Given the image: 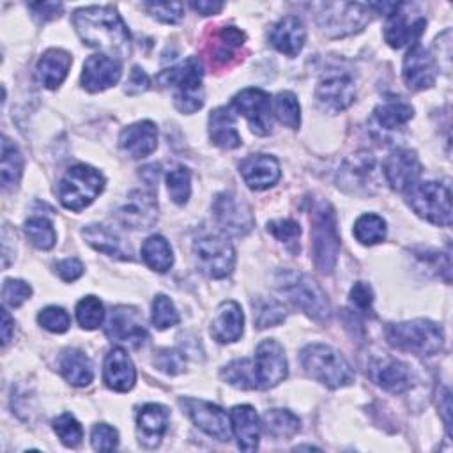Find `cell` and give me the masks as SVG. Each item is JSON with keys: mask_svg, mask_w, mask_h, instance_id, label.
<instances>
[{"mask_svg": "<svg viewBox=\"0 0 453 453\" xmlns=\"http://www.w3.org/2000/svg\"><path fill=\"white\" fill-rule=\"evenodd\" d=\"M267 230L281 242H296L301 235V226L294 219H273L267 223Z\"/></svg>", "mask_w": 453, "mask_h": 453, "instance_id": "db71d44e", "label": "cell"}, {"mask_svg": "<svg viewBox=\"0 0 453 453\" xmlns=\"http://www.w3.org/2000/svg\"><path fill=\"white\" fill-rule=\"evenodd\" d=\"M349 299H350V304L357 310V311H363V313H372V304H373V292L370 288L368 283L365 281H357L354 283V287L350 288V294H349Z\"/></svg>", "mask_w": 453, "mask_h": 453, "instance_id": "11a10c76", "label": "cell"}, {"mask_svg": "<svg viewBox=\"0 0 453 453\" xmlns=\"http://www.w3.org/2000/svg\"><path fill=\"white\" fill-rule=\"evenodd\" d=\"M253 365L258 389H269L278 386L281 380H285L288 373L283 347L276 340H264L262 343H258Z\"/></svg>", "mask_w": 453, "mask_h": 453, "instance_id": "5bb4252c", "label": "cell"}, {"mask_svg": "<svg viewBox=\"0 0 453 453\" xmlns=\"http://www.w3.org/2000/svg\"><path fill=\"white\" fill-rule=\"evenodd\" d=\"M212 212L223 232L241 237L253 228V214L250 205L234 193H219L212 202Z\"/></svg>", "mask_w": 453, "mask_h": 453, "instance_id": "7c38bea8", "label": "cell"}, {"mask_svg": "<svg viewBox=\"0 0 453 453\" xmlns=\"http://www.w3.org/2000/svg\"><path fill=\"white\" fill-rule=\"evenodd\" d=\"M23 173V156L19 149L7 138H2V165H0V179L2 186L14 188Z\"/></svg>", "mask_w": 453, "mask_h": 453, "instance_id": "8d00e7d4", "label": "cell"}, {"mask_svg": "<svg viewBox=\"0 0 453 453\" xmlns=\"http://www.w3.org/2000/svg\"><path fill=\"white\" fill-rule=\"evenodd\" d=\"M203 67L200 58L188 57L179 65L165 69L157 74V83L163 87H173V104L182 113H195L203 106L202 87Z\"/></svg>", "mask_w": 453, "mask_h": 453, "instance_id": "3957f363", "label": "cell"}, {"mask_svg": "<svg viewBox=\"0 0 453 453\" xmlns=\"http://www.w3.org/2000/svg\"><path fill=\"white\" fill-rule=\"evenodd\" d=\"M402 76L407 87L412 90H423L435 83V78H437L435 60L430 55V51L425 50L419 42L411 44V50L403 58Z\"/></svg>", "mask_w": 453, "mask_h": 453, "instance_id": "ffe728a7", "label": "cell"}, {"mask_svg": "<svg viewBox=\"0 0 453 453\" xmlns=\"http://www.w3.org/2000/svg\"><path fill=\"white\" fill-rule=\"evenodd\" d=\"M209 136L221 149H235L241 145V134L235 127V115L226 106H219L209 115Z\"/></svg>", "mask_w": 453, "mask_h": 453, "instance_id": "1f68e13d", "label": "cell"}, {"mask_svg": "<svg viewBox=\"0 0 453 453\" xmlns=\"http://www.w3.org/2000/svg\"><path fill=\"white\" fill-rule=\"evenodd\" d=\"M106 334L113 342L129 345L133 349L140 347L147 340L143 319L140 311L131 306H117L111 310L106 320Z\"/></svg>", "mask_w": 453, "mask_h": 453, "instance_id": "2e32d148", "label": "cell"}, {"mask_svg": "<svg viewBox=\"0 0 453 453\" xmlns=\"http://www.w3.org/2000/svg\"><path fill=\"white\" fill-rule=\"evenodd\" d=\"M264 425L269 435L276 439H290L299 430V418L288 409H271L264 414Z\"/></svg>", "mask_w": 453, "mask_h": 453, "instance_id": "74e56055", "label": "cell"}, {"mask_svg": "<svg viewBox=\"0 0 453 453\" xmlns=\"http://www.w3.org/2000/svg\"><path fill=\"white\" fill-rule=\"evenodd\" d=\"M407 191V202L418 216L439 226L451 225V193L448 186L426 180L414 182Z\"/></svg>", "mask_w": 453, "mask_h": 453, "instance_id": "ba28073f", "label": "cell"}, {"mask_svg": "<svg viewBox=\"0 0 453 453\" xmlns=\"http://www.w3.org/2000/svg\"><path fill=\"white\" fill-rule=\"evenodd\" d=\"M253 315H255V326L258 329L278 326L285 320L287 310L281 303L274 299H258L253 303Z\"/></svg>", "mask_w": 453, "mask_h": 453, "instance_id": "b9f144b4", "label": "cell"}, {"mask_svg": "<svg viewBox=\"0 0 453 453\" xmlns=\"http://www.w3.org/2000/svg\"><path fill=\"white\" fill-rule=\"evenodd\" d=\"M246 35L237 27H223L212 34V42L209 46V60L214 65H226L235 57L244 44Z\"/></svg>", "mask_w": 453, "mask_h": 453, "instance_id": "4dcf8cb0", "label": "cell"}, {"mask_svg": "<svg viewBox=\"0 0 453 453\" xmlns=\"http://www.w3.org/2000/svg\"><path fill=\"white\" fill-rule=\"evenodd\" d=\"M71 64H73V58L65 50L51 48L44 51L37 62L39 81L50 90L57 88L65 80Z\"/></svg>", "mask_w": 453, "mask_h": 453, "instance_id": "f546056e", "label": "cell"}, {"mask_svg": "<svg viewBox=\"0 0 453 453\" xmlns=\"http://www.w3.org/2000/svg\"><path fill=\"white\" fill-rule=\"evenodd\" d=\"M60 372L65 380L76 388H85L94 379L90 359L78 349H67L60 356Z\"/></svg>", "mask_w": 453, "mask_h": 453, "instance_id": "d6a6232c", "label": "cell"}, {"mask_svg": "<svg viewBox=\"0 0 453 453\" xmlns=\"http://www.w3.org/2000/svg\"><path fill=\"white\" fill-rule=\"evenodd\" d=\"M76 319L83 329H96L103 324L104 308L96 296H85L76 304Z\"/></svg>", "mask_w": 453, "mask_h": 453, "instance_id": "ee69618b", "label": "cell"}, {"mask_svg": "<svg viewBox=\"0 0 453 453\" xmlns=\"http://www.w3.org/2000/svg\"><path fill=\"white\" fill-rule=\"evenodd\" d=\"M179 322V313L170 297L157 294L152 301V324L157 329H168Z\"/></svg>", "mask_w": 453, "mask_h": 453, "instance_id": "7dc6e473", "label": "cell"}, {"mask_svg": "<svg viewBox=\"0 0 453 453\" xmlns=\"http://www.w3.org/2000/svg\"><path fill=\"white\" fill-rule=\"evenodd\" d=\"M117 219L133 230H147L157 219V205L152 193L136 189L131 191L127 200L117 209Z\"/></svg>", "mask_w": 453, "mask_h": 453, "instance_id": "ac0fdd59", "label": "cell"}, {"mask_svg": "<svg viewBox=\"0 0 453 453\" xmlns=\"http://www.w3.org/2000/svg\"><path fill=\"white\" fill-rule=\"evenodd\" d=\"M81 234H83L85 241L94 250H97L101 253H106L110 257L122 258V260H129L131 258L129 250H126L122 241L110 228H106L104 225H87Z\"/></svg>", "mask_w": 453, "mask_h": 453, "instance_id": "e575fe53", "label": "cell"}, {"mask_svg": "<svg viewBox=\"0 0 453 453\" xmlns=\"http://www.w3.org/2000/svg\"><path fill=\"white\" fill-rule=\"evenodd\" d=\"M55 271L64 281H74L83 274V264L78 258H64L55 264Z\"/></svg>", "mask_w": 453, "mask_h": 453, "instance_id": "6f0895ef", "label": "cell"}, {"mask_svg": "<svg viewBox=\"0 0 453 453\" xmlns=\"http://www.w3.org/2000/svg\"><path fill=\"white\" fill-rule=\"evenodd\" d=\"M232 104L241 111L253 133L264 136L273 129L271 119V96L262 88H244L232 99Z\"/></svg>", "mask_w": 453, "mask_h": 453, "instance_id": "9a60e30c", "label": "cell"}, {"mask_svg": "<svg viewBox=\"0 0 453 453\" xmlns=\"http://www.w3.org/2000/svg\"><path fill=\"white\" fill-rule=\"evenodd\" d=\"M25 234L28 241L39 250H50L57 242V234L50 219L42 216H35L25 221Z\"/></svg>", "mask_w": 453, "mask_h": 453, "instance_id": "60d3db41", "label": "cell"}, {"mask_svg": "<svg viewBox=\"0 0 453 453\" xmlns=\"http://www.w3.org/2000/svg\"><path fill=\"white\" fill-rule=\"evenodd\" d=\"M239 172L248 184V188L255 191H262L271 188L280 179V163L276 157L269 154H253L241 161Z\"/></svg>", "mask_w": 453, "mask_h": 453, "instance_id": "7402d4cb", "label": "cell"}, {"mask_svg": "<svg viewBox=\"0 0 453 453\" xmlns=\"http://www.w3.org/2000/svg\"><path fill=\"white\" fill-rule=\"evenodd\" d=\"M196 12L209 16V14H216L223 9V2H207V0H198V2H191L189 4Z\"/></svg>", "mask_w": 453, "mask_h": 453, "instance_id": "91938a15", "label": "cell"}, {"mask_svg": "<svg viewBox=\"0 0 453 453\" xmlns=\"http://www.w3.org/2000/svg\"><path fill=\"white\" fill-rule=\"evenodd\" d=\"M104 188V177L88 165L71 166L60 184L58 200L69 211H81L90 205Z\"/></svg>", "mask_w": 453, "mask_h": 453, "instance_id": "52a82bcc", "label": "cell"}, {"mask_svg": "<svg viewBox=\"0 0 453 453\" xmlns=\"http://www.w3.org/2000/svg\"><path fill=\"white\" fill-rule=\"evenodd\" d=\"M143 262L157 273H166L173 264V253L168 241L161 235H150L142 244Z\"/></svg>", "mask_w": 453, "mask_h": 453, "instance_id": "d590c367", "label": "cell"}, {"mask_svg": "<svg viewBox=\"0 0 453 453\" xmlns=\"http://www.w3.org/2000/svg\"><path fill=\"white\" fill-rule=\"evenodd\" d=\"M407 4H393L391 11H388L386 25H384V39L391 48H402L405 44L418 42L421 32L426 27L423 18H416L409 21V12L405 11Z\"/></svg>", "mask_w": 453, "mask_h": 453, "instance_id": "d6986e66", "label": "cell"}, {"mask_svg": "<svg viewBox=\"0 0 453 453\" xmlns=\"http://www.w3.org/2000/svg\"><path fill=\"white\" fill-rule=\"evenodd\" d=\"M37 322L51 333H65L71 326V319L67 311L60 306H48L41 310L37 315Z\"/></svg>", "mask_w": 453, "mask_h": 453, "instance_id": "c3c4849f", "label": "cell"}, {"mask_svg": "<svg viewBox=\"0 0 453 453\" xmlns=\"http://www.w3.org/2000/svg\"><path fill=\"white\" fill-rule=\"evenodd\" d=\"M154 365L168 373V375H177L180 372H184L186 368V357L180 350H175V349H163L156 354L154 357Z\"/></svg>", "mask_w": 453, "mask_h": 453, "instance_id": "f907efd6", "label": "cell"}, {"mask_svg": "<svg viewBox=\"0 0 453 453\" xmlns=\"http://www.w3.org/2000/svg\"><path fill=\"white\" fill-rule=\"evenodd\" d=\"M319 7V25L329 37L350 35L370 23V5L365 4L331 2L320 4Z\"/></svg>", "mask_w": 453, "mask_h": 453, "instance_id": "9c48e42d", "label": "cell"}, {"mask_svg": "<svg viewBox=\"0 0 453 453\" xmlns=\"http://www.w3.org/2000/svg\"><path fill=\"white\" fill-rule=\"evenodd\" d=\"M317 103L329 113H338L349 108L356 97V85L349 73L336 69L326 73L315 90Z\"/></svg>", "mask_w": 453, "mask_h": 453, "instance_id": "4fadbf2b", "label": "cell"}, {"mask_svg": "<svg viewBox=\"0 0 453 453\" xmlns=\"http://www.w3.org/2000/svg\"><path fill=\"white\" fill-rule=\"evenodd\" d=\"M53 430L60 437L62 444L67 446V448H76L81 442V439H83L81 425L69 412H64L58 418H55Z\"/></svg>", "mask_w": 453, "mask_h": 453, "instance_id": "bcb514c9", "label": "cell"}, {"mask_svg": "<svg viewBox=\"0 0 453 453\" xmlns=\"http://www.w3.org/2000/svg\"><path fill=\"white\" fill-rule=\"evenodd\" d=\"M149 88V76L145 74L143 69H140L138 65L133 67L131 74H129V80L126 83V92L129 96H134V94H142Z\"/></svg>", "mask_w": 453, "mask_h": 453, "instance_id": "680465c9", "label": "cell"}, {"mask_svg": "<svg viewBox=\"0 0 453 453\" xmlns=\"http://www.w3.org/2000/svg\"><path fill=\"white\" fill-rule=\"evenodd\" d=\"M311 219V255L315 267L331 274L338 251H340V235L336 228V214L327 202H317L310 212Z\"/></svg>", "mask_w": 453, "mask_h": 453, "instance_id": "277c9868", "label": "cell"}, {"mask_svg": "<svg viewBox=\"0 0 453 453\" xmlns=\"http://www.w3.org/2000/svg\"><path fill=\"white\" fill-rule=\"evenodd\" d=\"M373 115L384 129H396L412 119L414 108L398 96H388L375 106Z\"/></svg>", "mask_w": 453, "mask_h": 453, "instance_id": "836d02e7", "label": "cell"}, {"mask_svg": "<svg viewBox=\"0 0 453 453\" xmlns=\"http://www.w3.org/2000/svg\"><path fill=\"white\" fill-rule=\"evenodd\" d=\"M242 327H244V315L239 303L223 301L218 306L216 315L212 319V326H211V334L214 336V340H218L219 343L237 342L242 334Z\"/></svg>", "mask_w": 453, "mask_h": 453, "instance_id": "4316f807", "label": "cell"}, {"mask_svg": "<svg viewBox=\"0 0 453 453\" xmlns=\"http://www.w3.org/2000/svg\"><path fill=\"white\" fill-rule=\"evenodd\" d=\"M145 9L163 23H177L182 19L180 2H147Z\"/></svg>", "mask_w": 453, "mask_h": 453, "instance_id": "816d5d0a", "label": "cell"}, {"mask_svg": "<svg viewBox=\"0 0 453 453\" xmlns=\"http://www.w3.org/2000/svg\"><path fill=\"white\" fill-rule=\"evenodd\" d=\"M120 149L133 159L149 156L157 147V127L150 120H140L122 129L119 136Z\"/></svg>", "mask_w": 453, "mask_h": 453, "instance_id": "603a6c76", "label": "cell"}, {"mask_svg": "<svg viewBox=\"0 0 453 453\" xmlns=\"http://www.w3.org/2000/svg\"><path fill=\"white\" fill-rule=\"evenodd\" d=\"M221 377L234 388L239 389H258L253 359H235L221 370Z\"/></svg>", "mask_w": 453, "mask_h": 453, "instance_id": "f35d334b", "label": "cell"}, {"mask_svg": "<svg viewBox=\"0 0 453 453\" xmlns=\"http://www.w3.org/2000/svg\"><path fill=\"white\" fill-rule=\"evenodd\" d=\"M62 7L64 5L60 2H35V4H28V9L32 11V16L39 23H46V21H51V19L58 18Z\"/></svg>", "mask_w": 453, "mask_h": 453, "instance_id": "9f6ffc18", "label": "cell"}, {"mask_svg": "<svg viewBox=\"0 0 453 453\" xmlns=\"http://www.w3.org/2000/svg\"><path fill=\"white\" fill-rule=\"evenodd\" d=\"M168 426V411L159 403H147L138 411L136 428L140 442L147 448L159 444Z\"/></svg>", "mask_w": 453, "mask_h": 453, "instance_id": "83f0119b", "label": "cell"}, {"mask_svg": "<svg viewBox=\"0 0 453 453\" xmlns=\"http://www.w3.org/2000/svg\"><path fill=\"white\" fill-rule=\"evenodd\" d=\"M386 338L393 347L418 356H434L444 345L442 327L426 319L391 324L386 329Z\"/></svg>", "mask_w": 453, "mask_h": 453, "instance_id": "5b68a950", "label": "cell"}, {"mask_svg": "<svg viewBox=\"0 0 453 453\" xmlns=\"http://www.w3.org/2000/svg\"><path fill=\"white\" fill-rule=\"evenodd\" d=\"M230 423L239 448L255 451L260 441V421L255 409L251 405H235L230 412Z\"/></svg>", "mask_w": 453, "mask_h": 453, "instance_id": "f1b7e54d", "label": "cell"}, {"mask_svg": "<svg viewBox=\"0 0 453 453\" xmlns=\"http://www.w3.org/2000/svg\"><path fill=\"white\" fill-rule=\"evenodd\" d=\"M92 446L97 451H111L117 448L119 444V434L113 426L106 425V423H97L92 428V435H90Z\"/></svg>", "mask_w": 453, "mask_h": 453, "instance_id": "f5cc1de1", "label": "cell"}, {"mask_svg": "<svg viewBox=\"0 0 453 453\" xmlns=\"http://www.w3.org/2000/svg\"><path fill=\"white\" fill-rule=\"evenodd\" d=\"M166 188L170 198L177 205H184L191 195V173L186 166H175L166 175Z\"/></svg>", "mask_w": 453, "mask_h": 453, "instance_id": "7bdbcfd3", "label": "cell"}, {"mask_svg": "<svg viewBox=\"0 0 453 453\" xmlns=\"http://www.w3.org/2000/svg\"><path fill=\"white\" fill-rule=\"evenodd\" d=\"M301 363L311 379L327 388H342L354 380V372L347 359L329 345H306L301 350Z\"/></svg>", "mask_w": 453, "mask_h": 453, "instance_id": "8992f818", "label": "cell"}, {"mask_svg": "<svg viewBox=\"0 0 453 453\" xmlns=\"http://www.w3.org/2000/svg\"><path fill=\"white\" fill-rule=\"evenodd\" d=\"M14 329V320L7 313V310H2V343L7 345Z\"/></svg>", "mask_w": 453, "mask_h": 453, "instance_id": "94428289", "label": "cell"}, {"mask_svg": "<svg viewBox=\"0 0 453 453\" xmlns=\"http://www.w3.org/2000/svg\"><path fill=\"white\" fill-rule=\"evenodd\" d=\"M193 253L198 267L211 278H225L232 273L235 264V251L232 244L219 235H203L195 241Z\"/></svg>", "mask_w": 453, "mask_h": 453, "instance_id": "30bf717a", "label": "cell"}, {"mask_svg": "<svg viewBox=\"0 0 453 453\" xmlns=\"http://www.w3.org/2000/svg\"><path fill=\"white\" fill-rule=\"evenodd\" d=\"M354 235L361 244H377L386 237V221L377 214H363L354 223Z\"/></svg>", "mask_w": 453, "mask_h": 453, "instance_id": "ab89813d", "label": "cell"}, {"mask_svg": "<svg viewBox=\"0 0 453 453\" xmlns=\"http://www.w3.org/2000/svg\"><path fill=\"white\" fill-rule=\"evenodd\" d=\"M382 173L393 189L407 191L421 175V163L414 150L396 149L386 156Z\"/></svg>", "mask_w": 453, "mask_h": 453, "instance_id": "e0dca14e", "label": "cell"}, {"mask_svg": "<svg viewBox=\"0 0 453 453\" xmlns=\"http://www.w3.org/2000/svg\"><path fill=\"white\" fill-rule=\"evenodd\" d=\"M276 288L283 294L296 308L304 311L315 320H327L331 315L329 301L320 285L294 269H280L276 273Z\"/></svg>", "mask_w": 453, "mask_h": 453, "instance_id": "7a4b0ae2", "label": "cell"}, {"mask_svg": "<svg viewBox=\"0 0 453 453\" xmlns=\"http://www.w3.org/2000/svg\"><path fill=\"white\" fill-rule=\"evenodd\" d=\"M32 296V287L23 280H5L2 285V299L7 306L18 308Z\"/></svg>", "mask_w": 453, "mask_h": 453, "instance_id": "681fc988", "label": "cell"}, {"mask_svg": "<svg viewBox=\"0 0 453 453\" xmlns=\"http://www.w3.org/2000/svg\"><path fill=\"white\" fill-rule=\"evenodd\" d=\"M304 39H306V30H304V25L303 21L294 16V14H288L285 18H281L273 28H271V34H269V41L271 44L285 53L287 57H296L303 46H304Z\"/></svg>", "mask_w": 453, "mask_h": 453, "instance_id": "484cf974", "label": "cell"}, {"mask_svg": "<svg viewBox=\"0 0 453 453\" xmlns=\"http://www.w3.org/2000/svg\"><path fill=\"white\" fill-rule=\"evenodd\" d=\"M73 25L80 39L92 48L126 53L129 51V32L113 7L90 5L73 12Z\"/></svg>", "mask_w": 453, "mask_h": 453, "instance_id": "6da1fadb", "label": "cell"}, {"mask_svg": "<svg viewBox=\"0 0 453 453\" xmlns=\"http://www.w3.org/2000/svg\"><path fill=\"white\" fill-rule=\"evenodd\" d=\"M274 113L281 124L297 129L301 124V108L292 92H280L274 97Z\"/></svg>", "mask_w": 453, "mask_h": 453, "instance_id": "f6af8a7d", "label": "cell"}, {"mask_svg": "<svg viewBox=\"0 0 453 453\" xmlns=\"http://www.w3.org/2000/svg\"><path fill=\"white\" fill-rule=\"evenodd\" d=\"M103 379L110 389L119 393L129 391L134 386L136 370L124 349L117 347L106 354L104 366H103Z\"/></svg>", "mask_w": 453, "mask_h": 453, "instance_id": "cb8c5ba5", "label": "cell"}, {"mask_svg": "<svg viewBox=\"0 0 453 453\" xmlns=\"http://www.w3.org/2000/svg\"><path fill=\"white\" fill-rule=\"evenodd\" d=\"M122 74V62L115 57L97 53L85 60L81 71V85L88 92H101L113 87Z\"/></svg>", "mask_w": 453, "mask_h": 453, "instance_id": "44dd1931", "label": "cell"}, {"mask_svg": "<svg viewBox=\"0 0 453 453\" xmlns=\"http://www.w3.org/2000/svg\"><path fill=\"white\" fill-rule=\"evenodd\" d=\"M372 379L389 393H403L412 386V375L405 363L395 357H382L370 366Z\"/></svg>", "mask_w": 453, "mask_h": 453, "instance_id": "d4e9b609", "label": "cell"}, {"mask_svg": "<svg viewBox=\"0 0 453 453\" xmlns=\"http://www.w3.org/2000/svg\"><path fill=\"white\" fill-rule=\"evenodd\" d=\"M180 405L184 412L193 419V423L209 437H214L221 442H228L232 439L230 418L221 407L196 398H182Z\"/></svg>", "mask_w": 453, "mask_h": 453, "instance_id": "8fae6325", "label": "cell"}]
</instances>
